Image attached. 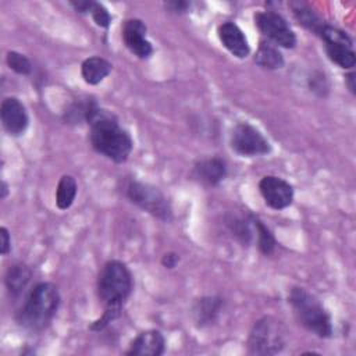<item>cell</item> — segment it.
Here are the masks:
<instances>
[{
	"label": "cell",
	"mask_w": 356,
	"mask_h": 356,
	"mask_svg": "<svg viewBox=\"0 0 356 356\" xmlns=\"http://www.w3.org/2000/svg\"><path fill=\"white\" fill-rule=\"evenodd\" d=\"M86 122L89 124V142L95 152L118 164L128 160L134 149L132 138L121 128L111 111L97 106Z\"/></svg>",
	"instance_id": "cell-1"
},
{
	"label": "cell",
	"mask_w": 356,
	"mask_h": 356,
	"mask_svg": "<svg viewBox=\"0 0 356 356\" xmlns=\"http://www.w3.org/2000/svg\"><path fill=\"white\" fill-rule=\"evenodd\" d=\"M96 292L104 307L100 324L108 325L115 320L132 292V274L129 268L120 260L107 261L97 277Z\"/></svg>",
	"instance_id": "cell-2"
},
{
	"label": "cell",
	"mask_w": 356,
	"mask_h": 356,
	"mask_svg": "<svg viewBox=\"0 0 356 356\" xmlns=\"http://www.w3.org/2000/svg\"><path fill=\"white\" fill-rule=\"evenodd\" d=\"M60 292L51 282L36 284L17 312V323L31 332L44 330L54 318L60 306Z\"/></svg>",
	"instance_id": "cell-3"
},
{
	"label": "cell",
	"mask_w": 356,
	"mask_h": 356,
	"mask_svg": "<svg viewBox=\"0 0 356 356\" xmlns=\"http://www.w3.org/2000/svg\"><path fill=\"white\" fill-rule=\"evenodd\" d=\"M288 302L298 321L310 332L320 338L332 335V323L323 303L302 286H293L289 291Z\"/></svg>",
	"instance_id": "cell-4"
},
{
	"label": "cell",
	"mask_w": 356,
	"mask_h": 356,
	"mask_svg": "<svg viewBox=\"0 0 356 356\" xmlns=\"http://www.w3.org/2000/svg\"><path fill=\"white\" fill-rule=\"evenodd\" d=\"M285 346V331L280 321L273 317H263L254 323L248 339V349L252 355H275Z\"/></svg>",
	"instance_id": "cell-5"
},
{
	"label": "cell",
	"mask_w": 356,
	"mask_h": 356,
	"mask_svg": "<svg viewBox=\"0 0 356 356\" xmlns=\"http://www.w3.org/2000/svg\"><path fill=\"white\" fill-rule=\"evenodd\" d=\"M127 196L134 204L140 207L143 211L152 214L153 217L165 222L172 220L171 204L159 188L149 184L132 181L127 186Z\"/></svg>",
	"instance_id": "cell-6"
},
{
	"label": "cell",
	"mask_w": 356,
	"mask_h": 356,
	"mask_svg": "<svg viewBox=\"0 0 356 356\" xmlns=\"http://www.w3.org/2000/svg\"><path fill=\"white\" fill-rule=\"evenodd\" d=\"M324 42V49L328 58L343 70H350L356 64L352 39L341 29L327 25L318 35Z\"/></svg>",
	"instance_id": "cell-7"
},
{
	"label": "cell",
	"mask_w": 356,
	"mask_h": 356,
	"mask_svg": "<svg viewBox=\"0 0 356 356\" xmlns=\"http://www.w3.org/2000/svg\"><path fill=\"white\" fill-rule=\"evenodd\" d=\"M253 19L257 29L274 44H278L285 49L295 47L296 35L281 14L273 10L259 11L253 15Z\"/></svg>",
	"instance_id": "cell-8"
},
{
	"label": "cell",
	"mask_w": 356,
	"mask_h": 356,
	"mask_svg": "<svg viewBox=\"0 0 356 356\" xmlns=\"http://www.w3.org/2000/svg\"><path fill=\"white\" fill-rule=\"evenodd\" d=\"M231 147L235 153L246 157L267 154L271 150L270 142L249 122H239L231 134Z\"/></svg>",
	"instance_id": "cell-9"
},
{
	"label": "cell",
	"mask_w": 356,
	"mask_h": 356,
	"mask_svg": "<svg viewBox=\"0 0 356 356\" xmlns=\"http://www.w3.org/2000/svg\"><path fill=\"white\" fill-rule=\"evenodd\" d=\"M259 191L264 203L274 210H282L293 202V186L275 175L263 177L259 182Z\"/></svg>",
	"instance_id": "cell-10"
},
{
	"label": "cell",
	"mask_w": 356,
	"mask_h": 356,
	"mask_svg": "<svg viewBox=\"0 0 356 356\" xmlns=\"http://www.w3.org/2000/svg\"><path fill=\"white\" fill-rule=\"evenodd\" d=\"M122 40L127 49L138 58H149L153 53V46L146 39V25L138 18H131L124 22Z\"/></svg>",
	"instance_id": "cell-11"
},
{
	"label": "cell",
	"mask_w": 356,
	"mask_h": 356,
	"mask_svg": "<svg viewBox=\"0 0 356 356\" xmlns=\"http://www.w3.org/2000/svg\"><path fill=\"white\" fill-rule=\"evenodd\" d=\"M0 118L3 128L11 136H19L25 132L29 124V117L25 106L17 97H6L1 102Z\"/></svg>",
	"instance_id": "cell-12"
},
{
	"label": "cell",
	"mask_w": 356,
	"mask_h": 356,
	"mask_svg": "<svg viewBox=\"0 0 356 356\" xmlns=\"http://www.w3.org/2000/svg\"><path fill=\"white\" fill-rule=\"evenodd\" d=\"M221 44L235 57L246 58L250 54V46L242 29L232 21L222 22L217 29Z\"/></svg>",
	"instance_id": "cell-13"
},
{
	"label": "cell",
	"mask_w": 356,
	"mask_h": 356,
	"mask_svg": "<svg viewBox=\"0 0 356 356\" xmlns=\"http://www.w3.org/2000/svg\"><path fill=\"white\" fill-rule=\"evenodd\" d=\"M165 350V339L159 330H146L131 342L127 355L131 356H160Z\"/></svg>",
	"instance_id": "cell-14"
},
{
	"label": "cell",
	"mask_w": 356,
	"mask_h": 356,
	"mask_svg": "<svg viewBox=\"0 0 356 356\" xmlns=\"http://www.w3.org/2000/svg\"><path fill=\"white\" fill-rule=\"evenodd\" d=\"M224 302L220 296H203L192 306V317L197 327H206L216 321L221 313Z\"/></svg>",
	"instance_id": "cell-15"
},
{
	"label": "cell",
	"mask_w": 356,
	"mask_h": 356,
	"mask_svg": "<svg viewBox=\"0 0 356 356\" xmlns=\"http://www.w3.org/2000/svg\"><path fill=\"white\" fill-rule=\"evenodd\" d=\"M195 174L207 185H218L227 175V164L220 157H209L195 165Z\"/></svg>",
	"instance_id": "cell-16"
},
{
	"label": "cell",
	"mask_w": 356,
	"mask_h": 356,
	"mask_svg": "<svg viewBox=\"0 0 356 356\" xmlns=\"http://www.w3.org/2000/svg\"><path fill=\"white\" fill-rule=\"evenodd\" d=\"M111 63H108L106 58L93 56L82 61L81 75L88 85H97L111 72Z\"/></svg>",
	"instance_id": "cell-17"
},
{
	"label": "cell",
	"mask_w": 356,
	"mask_h": 356,
	"mask_svg": "<svg viewBox=\"0 0 356 356\" xmlns=\"http://www.w3.org/2000/svg\"><path fill=\"white\" fill-rule=\"evenodd\" d=\"M227 225L229 227L232 235L242 243L250 245L256 238L254 229V216H231L227 218Z\"/></svg>",
	"instance_id": "cell-18"
},
{
	"label": "cell",
	"mask_w": 356,
	"mask_h": 356,
	"mask_svg": "<svg viewBox=\"0 0 356 356\" xmlns=\"http://www.w3.org/2000/svg\"><path fill=\"white\" fill-rule=\"evenodd\" d=\"M32 271L28 266L22 264V263H17L13 264L7 273H6V286L7 291L10 292L11 296H18L22 293V291L26 288L29 280H31Z\"/></svg>",
	"instance_id": "cell-19"
},
{
	"label": "cell",
	"mask_w": 356,
	"mask_h": 356,
	"mask_svg": "<svg viewBox=\"0 0 356 356\" xmlns=\"http://www.w3.org/2000/svg\"><path fill=\"white\" fill-rule=\"evenodd\" d=\"M289 6H291V10H292L296 21L302 26H305L306 29L312 31L313 33H316L318 36L320 32L323 31V28L325 26V22L307 4L302 3V1H292Z\"/></svg>",
	"instance_id": "cell-20"
},
{
	"label": "cell",
	"mask_w": 356,
	"mask_h": 356,
	"mask_svg": "<svg viewBox=\"0 0 356 356\" xmlns=\"http://www.w3.org/2000/svg\"><path fill=\"white\" fill-rule=\"evenodd\" d=\"M254 63L264 70H280L285 64L282 53L268 42H260L254 56Z\"/></svg>",
	"instance_id": "cell-21"
},
{
	"label": "cell",
	"mask_w": 356,
	"mask_h": 356,
	"mask_svg": "<svg viewBox=\"0 0 356 356\" xmlns=\"http://www.w3.org/2000/svg\"><path fill=\"white\" fill-rule=\"evenodd\" d=\"M96 107L97 103L92 97L75 100L64 111V121L67 124H81L82 121H88L89 115Z\"/></svg>",
	"instance_id": "cell-22"
},
{
	"label": "cell",
	"mask_w": 356,
	"mask_h": 356,
	"mask_svg": "<svg viewBox=\"0 0 356 356\" xmlns=\"http://www.w3.org/2000/svg\"><path fill=\"white\" fill-rule=\"evenodd\" d=\"M78 185L72 175H63L56 189V204L60 210H67L72 206L76 196Z\"/></svg>",
	"instance_id": "cell-23"
},
{
	"label": "cell",
	"mask_w": 356,
	"mask_h": 356,
	"mask_svg": "<svg viewBox=\"0 0 356 356\" xmlns=\"http://www.w3.org/2000/svg\"><path fill=\"white\" fill-rule=\"evenodd\" d=\"M254 229H256V242L257 246L260 249V252L266 256L274 253L275 246H277V241L273 235V232L268 229L267 225H264V222L254 216Z\"/></svg>",
	"instance_id": "cell-24"
},
{
	"label": "cell",
	"mask_w": 356,
	"mask_h": 356,
	"mask_svg": "<svg viewBox=\"0 0 356 356\" xmlns=\"http://www.w3.org/2000/svg\"><path fill=\"white\" fill-rule=\"evenodd\" d=\"M6 61L7 65L10 67V70H13L14 72L19 74V75H29L32 72V64L29 61V58L18 51H7L6 56Z\"/></svg>",
	"instance_id": "cell-25"
},
{
	"label": "cell",
	"mask_w": 356,
	"mask_h": 356,
	"mask_svg": "<svg viewBox=\"0 0 356 356\" xmlns=\"http://www.w3.org/2000/svg\"><path fill=\"white\" fill-rule=\"evenodd\" d=\"M95 21V24L100 28H108L110 22H111V15L108 13V10L97 1H90V7H89V13Z\"/></svg>",
	"instance_id": "cell-26"
},
{
	"label": "cell",
	"mask_w": 356,
	"mask_h": 356,
	"mask_svg": "<svg viewBox=\"0 0 356 356\" xmlns=\"http://www.w3.org/2000/svg\"><path fill=\"white\" fill-rule=\"evenodd\" d=\"M309 88L312 92H314L316 95L324 97L328 93V82L324 74L321 72H314L312 74V76L309 78Z\"/></svg>",
	"instance_id": "cell-27"
},
{
	"label": "cell",
	"mask_w": 356,
	"mask_h": 356,
	"mask_svg": "<svg viewBox=\"0 0 356 356\" xmlns=\"http://www.w3.org/2000/svg\"><path fill=\"white\" fill-rule=\"evenodd\" d=\"M0 239H1V245H0L1 254L6 256L11 250V235H10V232H8V229L6 227L0 228Z\"/></svg>",
	"instance_id": "cell-28"
},
{
	"label": "cell",
	"mask_w": 356,
	"mask_h": 356,
	"mask_svg": "<svg viewBox=\"0 0 356 356\" xmlns=\"http://www.w3.org/2000/svg\"><path fill=\"white\" fill-rule=\"evenodd\" d=\"M165 7L171 11V13H175V14H184L188 11V8L191 7V3L188 1H184V0H174V1H167L165 3Z\"/></svg>",
	"instance_id": "cell-29"
},
{
	"label": "cell",
	"mask_w": 356,
	"mask_h": 356,
	"mask_svg": "<svg viewBox=\"0 0 356 356\" xmlns=\"http://www.w3.org/2000/svg\"><path fill=\"white\" fill-rule=\"evenodd\" d=\"M179 263V254L175 252H167L161 257V264L165 268H174Z\"/></svg>",
	"instance_id": "cell-30"
},
{
	"label": "cell",
	"mask_w": 356,
	"mask_h": 356,
	"mask_svg": "<svg viewBox=\"0 0 356 356\" xmlns=\"http://www.w3.org/2000/svg\"><path fill=\"white\" fill-rule=\"evenodd\" d=\"M355 76H356L355 72H349L345 75V83L352 95H356V78Z\"/></svg>",
	"instance_id": "cell-31"
},
{
	"label": "cell",
	"mask_w": 356,
	"mask_h": 356,
	"mask_svg": "<svg viewBox=\"0 0 356 356\" xmlns=\"http://www.w3.org/2000/svg\"><path fill=\"white\" fill-rule=\"evenodd\" d=\"M7 195H8V185H7L4 181H1V188H0V197H1V199H6V197H7Z\"/></svg>",
	"instance_id": "cell-32"
}]
</instances>
